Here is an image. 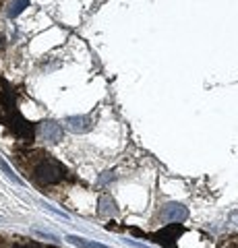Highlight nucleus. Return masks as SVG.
Returning a JSON list of instances; mask_svg holds the SVG:
<instances>
[{
    "instance_id": "f257e3e1",
    "label": "nucleus",
    "mask_w": 238,
    "mask_h": 248,
    "mask_svg": "<svg viewBox=\"0 0 238 248\" xmlns=\"http://www.w3.org/2000/svg\"><path fill=\"white\" fill-rule=\"evenodd\" d=\"M0 85H2V91H0V106H2V112H0V124H6L13 135L21 139V141H27L32 143L35 139V126L29 120L23 118V114L19 112L17 102H15V91L9 85V81L0 79Z\"/></svg>"
},
{
    "instance_id": "f03ea898",
    "label": "nucleus",
    "mask_w": 238,
    "mask_h": 248,
    "mask_svg": "<svg viewBox=\"0 0 238 248\" xmlns=\"http://www.w3.org/2000/svg\"><path fill=\"white\" fill-rule=\"evenodd\" d=\"M66 174H68V170L54 157H50V155H40V159H37L33 166V178L44 186L63 182Z\"/></svg>"
},
{
    "instance_id": "7ed1b4c3",
    "label": "nucleus",
    "mask_w": 238,
    "mask_h": 248,
    "mask_svg": "<svg viewBox=\"0 0 238 248\" xmlns=\"http://www.w3.org/2000/svg\"><path fill=\"white\" fill-rule=\"evenodd\" d=\"M182 232H184L182 223H168L166 228L156 232V234H145V238L153 240L156 244H162L164 248H176V240H178Z\"/></svg>"
},
{
    "instance_id": "20e7f679",
    "label": "nucleus",
    "mask_w": 238,
    "mask_h": 248,
    "mask_svg": "<svg viewBox=\"0 0 238 248\" xmlns=\"http://www.w3.org/2000/svg\"><path fill=\"white\" fill-rule=\"evenodd\" d=\"M40 135L44 137L46 143L56 145V143L63 141V126H60V124H56L54 120H44V122L40 124Z\"/></svg>"
},
{
    "instance_id": "39448f33",
    "label": "nucleus",
    "mask_w": 238,
    "mask_h": 248,
    "mask_svg": "<svg viewBox=\"0 0 238 248\" xmlns=\"http://www.w3.org/2000/svg\"><path fill=\"white\" fill-rule=\"evenodd\" d=\"M189 217V209L178 203H170L162 209V219L172 221V223H182Z\"/></svg>"
},
{
    "instance_id": "423d86ee",
    "label": "nucleus",
    "mask_w": 238,
    "mask_h": 248,
    "mask_svg": "<svg viewBox=\"0 0 238 248\" xmlns=\"http://www.w3.org/2000/svg\"><path fill=\"white\" fill-rule=\"evenodd\" d=\"M64 126L71 133H87L91 130V118L89 116H68L64 118Z\"/></svg>"
},
{
    "instance_id": "0eeeda50",
    "label": "nucleus",
    "mask_w": 238,
    "mask_h": 248,
    "mask_svg": "<svg viewBox=\"0 0 238 248\" xmlns=\"http://www.w3.org/2000/svg\"><path fill=\"white\" fill-rule=\"evenodd\" d=\"M97 205H99V215L102 217H110V215H114L118 211L116 209V203H114V199L112 197H108V195H102L99 197V201H97Z\"/></svg>"
},
{
    "instance_id": "6e6552de",
    "label": "nucleus",
    "mask_w": 238,
    "mask_h": 248,
    "mask_svg": "<svg viewBox=\"0 0 238 248\" xmlns=\"http://www.w3.org/2000/svg\"><path fill=\"white\" fill-rule=\"evenodd\" d=\"M66 240H68V242H71V244L79 246V248H108V246H104V244H97V242H89V240L81 238V236H66Z\"/></svg>"
},
{
    "instance_id": "1a4fd4ad",
    "label": "nucleus",
    "mask_w": 238,
    "mask_h": 248,
    "mask_svg": "<svg viewBox=\"0 0 238 248\" xmlns=\"http://www.w3.org/2000/svg\"><path fill=\"white\" fill-rule=\"evenodd\" d=\"M29 6V0H13V4H11V9H9V17H17V15L23 13V9H27Z\"/></svg>"
},
{
    "instance_id": "9d476101",
    "label": "nucleus",
    "mask_w": 238,
    "mask_h": 248,
    "mask_svg": "<svg viewBox=\"0 0 238 248\" xmlns=\"http://www.w3.org/2000/svg\"><path fill=\"white\" fill-rule=\"evenodd\" d=\"M0 168H2V172H4L6 176H9V178H11V180H13L15 184H23V182H21V178L13 174V170L9 168V164H6V161H4V159H0Z\"/></svg>"
},
{
    "instance_id": "9b49d317",
    "label": "nucleus",
    "mask_w": 238,
    "mask_h": 248,
    "mask_svg": "<svg viewBox=\"0 0 238 248\" xmlns=\"http://www.w3.org/2000/svg\"><path fill=\"white\" fill-rule=\"evenodd\" d=\"M220 248H238V236H226V238H222Z\"/></svg>"
},
{
    "instance_id": "f8f14e48",
    "label": "nucleus",
    "mask_w": 238,
    "mask_h": 248,
    "mask_svg": "<svg viewBox=\"0 0 238 248\" xmlns=\"http://www.w3.org/2000/svg\"><path fill=\"white\" fill-rule=\"evenodd\" d=\"M11 248H48V246L37 244V242H17V244H13Z\"/></svg>"
}]
</instances>
